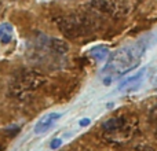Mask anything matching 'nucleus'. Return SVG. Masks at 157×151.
I'll use <instances>...</instances> for the list:
<instances>
[{
	"instance_id": "7",
	"label": "nucleus",
	"mask_w": 157,
	"mask_h": 151,
	"mask_svg": "<svg viewBox=\"0 0 157 151\" xmlns=\"http://www.w3.org/2000/svg\"><path fill=\"white\" fill-rule=\"evenodd\" d=\"M145 70L146 69H141L136 74L131 76V77L125 78L121 84L119 85V91H125V92H131V91H135L138 89V87L141 85L142 83V78H144V74H145Z\"/></svg>"
},
{
	"instance_id": "2",
	"label": "nucleus",
	"mask_w": 157,
	"mask_h": 151,
	"mask_svg": "<svg viewBox=\"0 0 157 151\" xmlns=\"http://www.w3.org/2000/svg\"><path fill=\"white\" fill-rule=\"evenodd\" d=\"M58 29L66 36V37L77 39L81 36L88 35L92 30V22L88 17L78 15V14H72V15L62 17L57 21Z\"/></svg>"
},
{
	"instance_id": "11",
	"label": "nucleus",
	"mask_w": 157,
	"mask_h": 151,
	"mask_svg": "<svg viewBox=\"0 0 157 151\" xmlns=\"http://www.w3.org/2000/svg\"><path fill=\"white\" fill-rule=\"evenodd\" d=\"M136 151H155V150L149 146H138L136 147Z\"/></svg>"
},
{
	"instance_id": "1",
	"label": "nucleus",
	"mask_w": 157,
	"mask_h": 151,
	"mask_svg": "<svg viewBox=\"0 0 157 151\" xmlns=\"http://www.w3.org/2000/svg\"><path fill=\"white\" fill-rule=\"evenodd\" d=\"M150 47V37L139 39L135 43H131L125 47L119 48L116 52L108 57L105 66H103V73L109 77H119L138 66L141 58L146 52V50Z\"/></svg>"
},
{
	"instance_id": "8",
	"label": "nucleus",
	"mask_w": 157,
	"mask_h": 151,
	"mask_svg": "<svg viewBox=\"0 0 157 151\" xmlns=\"http://www.w3.org/2000/svg\"><path fill=\"white\" fill-rule=\"evenodd\" d=\"M94 59H97L98 62H103V61L108 59L109 57V50L103 46H98V47H92L88 52Z\"/></svg>"
},
{
	"instance_id": "12",
	"label": "nucleus",
	"mask_w": 157,
	"mask_h": 151,
	"mask_svg": "<svg viewBox=\"0 0 157 151\" xmlns=\"http://www.w3.org/2000/svg\"><path fill=\"white\" fill-rule=\"evenodd\" d=\"M90 122H91V121H90L88 118H83V120H80V121H78V125H80V127H87Z\"/></svg>"
},
{
	"instance_id": "4",
	"label": "nucleus",
	"mask_w": 157,
	"mask_h": 151,
	"mask_svg": "<svg viewBox=\"0 0 157 151\" xmlns=\"http://www.w3.org/2000/svg\"><path fill=\"white\" fill-rule=\"evenodd\" d=\"M92 7L108 15H121L125 13V6L119 0H92Z\"/></svg>"
},
{
	"instance_id": "3",
	"label": "nucleus",
	"mask_w": 157,
	"mask_h": 151,
	"mask_svg": "<svg viewBox=\"0 0 157 151\" xmlns=\"http://www.w3.org/2000/svg\"><path fill=\"white\" fill-rule=\"evenodd\" d=\"M44 77L36 72H21L10 83V91L15 96H24L44 84Z\"/></svg>"
},
{
	"instance_id": "6",
	"label": "nucleus",
	"mask_w": 157,
	"mask_h": 151,
	"mask_svg": "<svg viewBox=\"0 0 157 151\" xmlns=\"http://www.w3.org/2000/svg\"><path fill=\"white\" fill-rule=\"evenodd\" d=\"M128 121L125 117H116V118H110L106 122H103V131L108 133H120L121 131H127L128 128Z\"/></svg>"
},
{
	"instance_id": "5",
	"label": "nucleus",
	"mask_w": 157,
	"mask_h": 151,
	"mask_svg": "<svg viewBox=\"0 0 157 151\" xmlns=\"http://www.w3.org/2000/svg\"><path fill=\"white\" fill-rule=\"evenodd\" d=\"M62 118V114L61 113H48L46 116H43L37 122H36L35 128H33V132L36 135H43L46 133L50 128H52L55 125V122L59 121Z\"/></svg>"
},
{
	"instance_id": "10",
	"label": "nucleus",
	"mask_w": 157,
	"mask_h": 151,
	"mask_svg": "<svg viewBox=\"0 0 157 151\" xmlns=\"http://www.w3.org/2000/svg\"><path fill=\"white\" fill-rule=\"evenodd\" d=\"M61 144H62V140H61V139H54V140L51 142V144H50V147H51L52 150H57L58 147H61Z\"/></svg>"
},
{
	"instance_id": "9",
	"label": "nucleus",
	"mask_w": 157,
	"mask_h": 151,
	"mask_svg": "<svg viewBox=\"0 0 157 151\" xmlns=\"http://www.w3.org/2000/svg\"><path fill=\"white\" fill-rule=\"evenodd\" d=\"M11 40H13V26L10 24H2L0 25V43L10 44Z\"/></svg>"
}]
</instances>
